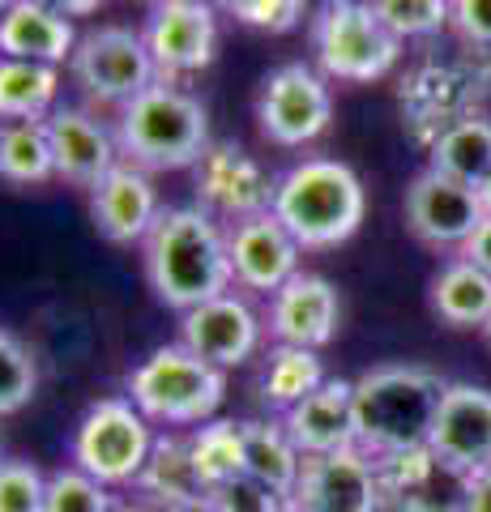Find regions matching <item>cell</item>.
<instances>
[{
    "instance_id": "obj_24",
    "label": "cell",
    "mask_w": 491,
    "mask_h": 512,
    "mask_svg": "<svg viewBox=\"0 0 491 512\" xmlns=\"http://www.w3.org/2000/svg\"><path fill=\"white\" fill-rule=\"evenodd\" d=\"M432 312L445 320L449 329H483L491 320V278L466 256H453L436 269L432 278Z\"/></svg>"
},
{
    "instance_id": "obj_20",
    "label": "cell",
    "mask_w": 491,
    "mask_h": 512,
    "mask_svg": "<svg viewBox=\"0 0 491 512\" xmlns=\"http://www.w3.org/2000/svg\"><path fill=\"white\" fill-rule=\"evenodd\" d=\"M197 192H201V210H210L214 218H248L269 210L274 184L261 175V167L252 163L244 150L235 146H210L197 163Z\"/></svg>"
},
{
    "instance_id": "obj_5",
    "label": "cell",
    "mask_w": 491,
    "mask_h": 512,
    "mask_svg": "<svg viewBox=\"0 0 491 512\" xmlns=\"http://www.w3.org/2000/svg\"><path fill=\"white\" fill-rule=\"evenodd\" d=\"M124 389H129L124 397H129L150 423L201 427V423L214 419L218 406H223L227 372L197 359L188 346L171 342V346H158L150 359H141L129 372V384H124Z\"/></svg>"
},
{
    "instance_id": "obj_26",
    "label": "cell",
    "mask_w": 491,
    "mask_h": 512,
    "mask_svg": "<svg viewBox=\"0 0 491 512\" xmlns=\"http://www.w3.org/2000/svg\"><path fill=\"white\" fill-rule=\"evenodd\" d=\"M60 94V69L0 56V120H47Z\"/></svg>"
},
{
    "instance_id": "obj_42",
    "label": "cell",
    "mask_w": 491,
    "mask_h": 512,
    "mask_svg": "<svg viewBox=\"0 0 491 512\" xmlns=\"http://www.w3.org/2000/svg\"><path fill=\"white\" fill-rule=\"evenodd\" d=\"M116 512H154V508H146V504H120Z\"/></svg>"
},
{
    "instance_id": "obj_10",
    "label": "cell",
    "mask_w": 491,
    "mask_h": 512,
    "mask_svg": "<svg viewBox=\"0 0 491 512\" xmlns=\"http://www.w3.org/2000/svg\"><path fill=\"white\" fill-rule=\"evenodd\" d=\"M287 512H385L376 461L359 448L304 457V474L287 495Z\"/></svg>"
},
{
    "instance_id": "obj_44",
    "label": "cell",
    "mask_w": 491,
    "mask_h": 512,
    "mask_svg": "<svg viewBox=\"0 0 491 512\" xmlns=\"http://www.w3.org/2000/svg\"><path fill=\"white\" fill-rule=\"evenodd\" d=\"M193 5H210V9H218V5H223V0H193Z\"/></svg>"
},
{
    "instance_id": "obj_27",
    "label": "cell",
    "mask_w": 491,
    "mask_h": 512,
    "mask_svg": "<svg viewBox=\"0 0 491 512\" xmlns=\"http://www.w3.org/2000/svg\"><path fill=\"white\" fill-rule=\"evenodd\" d=\"M427 167L449 175V180H457V184L479 188L491 175V120L466 116V120L449 124L445 133L432 141V158H427Z\"/></svg>"
},
{
    "instance_id": "obj_9",
    "label": "cell",
    "mask_w": 491,
    "mask_h": 512,
    "mask_svg": "<svg viewBox=\"0 0 491 512\" xmlns=\"http://www.w3.org/2000/svg\"><path fill=\"white\" fill-rule=\"evenodd\" d=\"M334 120V94H329V77L312 69L304 60H287L257 90V128L269 146L299 150L316 141Z\"/></svg>"
},
{
    "instance_id": "obj_7",
    "label": "cell",
    "mask_w": 491,
    "mask_h": 512,
    "mask_svg": "<svg viewBox=\"0 0 491 512\" xmlns=\"http://www.w3.org/2000/svg\"><path fill=\"white\" fill-rule=\"evenodd\" d=\"M150 419L141 414L129 397H99L82 423L73 431V466L99 478L107 487H133L137 474L146 470L150 448H154Z\"/></svg>"
},
{
    "instance_id": "obj_17",
    "label": "cell",
    "mask_w": 491,
    "mask_h": 512,
    "mask_svg": "<svg viewBox=\"0 0 491 512\" xmlns=\"http://www.w3.org/2000/svg\"><path fill=\"white\" fill-rule=\"evenodd\" d=\"M338 320H342L338 286L321 274H304L299 269L278 295H269L265 329L274 338V346L321 350L338 338Z\"/></svg>"
},
{
    "instance_id": "obj_21",
    "label": "cell",
    "mask_w": 491,
    "mask_h": 512,
    "mask_svg": "<svg viewBox=\"0 0 491 512\" xmlns=\"http://www.w3.org/2000/svg\"><path fill=\"white\" fill-rule=\"evenodd\" d=\"M287 436L304 457H325L355 448V380H334L329 376L321 389L308 393L299 406L278 414Z\"/></svg>"
},
{
    "instance_id": "obj_13",
    "label": "cell",
    "mask_w": 491,
    "mask_h": 512,
    "mask_svg": "<svg viewBox=\"0 0 491 512\" xmlns=\"http://www.w3.org/2000/svg\"><path fill=\"white\" fill-rule=\"evenodd\" d=\"M380 500L385 512H462L470 474L453 470L432 448H406V453L380 457Z\"/></svg>"
},
{
    "instance_id": "obj_28",
    "label": "cell",
    "mask_w": 491,
    "mask_h": 512,
    "mask_svg": "<svg viewBox=\"0 0 491 512\" xmlns=\"http://www.w3.org/2000/svg\"><path fill=\"white\" fill-rule=\"evenodd\" d=\"M325 363L321 350H304V346H274L265 355L261 367V402L269 410L287 414L291 406H299L308 393H316L325 384Z\"/></svg>"
},
{
    "instance_id": "obj_37",
    "label": "cell",
    "mask_w": 491,
    "mask_h": 512,
    "mask_svg": "<svg viewBox=\"0 0 491 512\" xmlns=\"http://www.w3.org/2000/svg\"><path fill=\"white\" fill-rule=\"evenodd\" d=\"M457 35L474 47H491V0H453V22Z\"/></svg>"
},
{
    "instance_id": "obj_12",
    "label": "cell",
    "mask_w": 491,
    "mask_h": 512,
    "mask_svg": "<svg viewBox=\"0 0 491 512\" xmlns=\"http://www.w3.org/2000/svg\"><path fill=\"white\" fill-rule=\"evenodd\" d=\"M227 252H231V278L240 291L252 295H278L295 274L304 248L282 227L274 210L235 218L227 227Z\"/></svg>"
},
{
    "instance_id": "obj_15",
    "label": "cell",
    "mask_w": 491,
    "mask_h": 512,
    "mask_svg": "<svg viewBox=\"0 0 491 512\" xmlns=\"http://www.w3.org/2000/svg\"><path fill=\"white\" fill-rule=\"evenodd\" d=\"M261 316L252 312V303L244 295H218L201 308L180 312V346H188L197 359L214 367H240L257 355L261 346Z\"/></svg>"
},
{
    "instance_id": "obj_29",
    "label": "cell",
    "mask_w": 491,
    "mask_h": 512,
    "mask_svg": "<svg viewBox=\"0 0 491 512\" xmlns=\"http://www.w3.org/2000/svg\"><path fill=\"white\" fill-rule=\"evenodd\" d=\"M0 180L47 184L56 180V154L47 120H0Z\"/></svg>"
},
{
    "instance_id": "obj_19",
    "label": "cell",
    "mask_w": 491,
    "mask_h": 512,
    "mask_svg": "<svg viewBox=\"0 0 491 512\" xmlns=\"http://www.w3.org/2000/svg\"><path fill=\"white\" fill-rule=\"evenodd\" d=\"M90 214L107 244H120V248L141 244L158 222V214H163L150 171H141L120 158V163L90 188Z\"/></svg>"
},
{
    "instance_id": "obj_47",
    "label": "cell",
    "mask_w": 491,
    "mask_h": 512,
    "mask_svg": "<svg viewBox=\"0 0 491 512\" xmlns=\"http://www.w3.org/2000/svg\"><path fill=\"white\" fill-rule=\"evenodd\" d=\"M201 512H210V508H201Z\"/></svg>"
},
{
    "instance_id": "obj_33",
    "label": "cell",
    "mask_w": 491,
    "mask_h": 512,
    "mask_svg": "<svg viewBox=\"0 0 491 512\" xmlns=\"http://www.w3.org/2000/svg\"><path fill=\"white\" fill-rule=\"evenodd\" d=\"M368 5L402 43L440 35L453 22V0H368Z\"/></svg>"
},
{
    "instance_id": "obj_31",
    "label": "cell",
    "mask_w": 491,
    "mask_h": 512,
    "mask_svg": "<svg viewBox=\"0 0 491 512\" xmlns=\"http://www.w3.org/2000/svg\"><path fill=\"white\" fill-rule=\"evenodd\" d=\"M116 495L107 483L90 478L77 466H60L47 474V500L43 512H116Z\"/></svg>"
},
{
    "instance_id": "obj_34",
    "label": "cell",
    "mask_w": 491,
    "mask_h": 512,
    "mask_svg": "<svg viewBox=\"0 0 491 512\" xmlns=\"http://www.w3.org/2000/svg\"><path fill=\"white\" fill-rule=\"evenodd\" d=\"M47 474L35 461L5 457L0 461V512H43Z\"/></svg>"
},
{
    "instance_id": "obj_8",
    "label": "cell",
    "mask_w": 491,
    "mask_h": 512,
    "mask_svg": "<svg viewBox=\"0 0 491 512\" xmlns=\"http://www.w3.org/2000/svg\"><path fill=\"white\" fill-rule=\"evenodd\" d=\"M73 86L99 107H124L158 82L146 35L133 26H94L73 47Z\"/></svg>"
},
{
    "instance_id": "obj_39",
    "label": "cell",
    "mask_w": 491,
    "mask_h": 512,
    "mask_svg": "<svg viewBox=\"0 0 491 512\" xmlns=\"http://www.w3.org/2000/svg\"><path fill=\"white\" fill-rule=\"evenodd\" d=\"M462 512H491V470L470 474V483H466V504H462Z\"/></svg>"
},
{
    "instance_id": "obj_36",
    "label": "cell",
    "mask_w": 491,
    "mask_h": 512,
    "mask_svg": "<svg viewBox=\"0 0 491 512\" xmlns=\"http://www.w3.org/2000/svg\"><path fill=\"white\" fill-rule=\"evenodd\" d=\"M210 512H287V500L278 491H269L265 483H257L252 474L227 478L210 491Z\"/></svg>"
},
{
    "instance_id": "obj_6",
    "label": "cell",
    "mask_w": 491,
    "mask_h": 512,
    "mask_svg": "<svg viewBox=\"0 0 491 512\" xmlns=\"http://www.w3.org/2000/svg\"><path fill=\"white\" fill-rule=\"evenodd\" d=\"M312 56L329 82H380L402 56V39L368 0H325L312 18Z\"/></svg>"
},
{
    "instance_id": "obj_3",
    "label": "cell",
    "mask_w": 491,
    "mask_h": 512,
    "mask_svg": "<svg viewBox=\"0 0 491 512\" xmlns=\"http://www.w3.org/2000/svg\"><path fill=\"white\" fill-rule=\"evenodd\" d=\"M269 210L304 252H325L359 231L368 214V192L355 167H346L342 158H304L274 180Z\"/></svg>"
},
{
    "instance_id": "obj_35",
    "label": "cell",
    "mask_w": 491,
    "mask_h": 512,
    "mask_svg": "<svg viewBox=\"0 0 491 512\" xmlns=\"http://www.w3.org/2000/svg\"><path fill=\"white\" fill-rule=\"evenodd\" d=\"M308 0H223V9L240 26L261 30V35H287L304 22Z\"/></svg>"
},
{
    "instance_id": "obj_2",
    "label": "cell",
    "mask_w": 491,
    "mask_h": 512,
    "mask_svg": "<svg viewBox=\"0 0 491 512\" xmlns=\"http://www.w3.org/2000/svg\"><path fill=\"white\" fill-rule=\"evenodd\" d=\"M449 380L419 363H380L355 380V448L372 461L423 448Z\"/></svg>"
},
{
    "instance_id": "obj_1",
    "label": "cell",
    "mask_w": 491,
    "mask_h": 512,
    "mask_svg": "<svg viewBox=\"0 0 491 512\" xmlns=\"http://www.w3.org/2000/svg\"><path fill=\"white\" fill-rule=\"evenodd\" d=\"M141 269L158 303L176 312L201 308L235 286L227 227L201 205H167L141 239Z\"/></svg>"
},
{
    "instance_id": "obj_23",
    "label": "cell",
    "mask_w": 491,
    "mask_h": 512,
    "mask_svg": "<svg viewBox=\"0 0 491 512\" xmlns=\"http://www.w3.org/2000/svg\"><path fill=\"white\" fill-rule=\"evenodd\" d=\"M77 30L69 18L35 5V0H18L5 18H0V56L9 60H39V64H65L73 60Z\"/></svg>"
},
{
    "instance_id": "obj_18",
    "label": "cell",
    "mask_w": 491,
    "mask_h": 512,
    "mask_svg": "<svg viewBox=\"0 0 491 512\" xmlns=\"http://www.w3.org/2000/svg\"><path fill=\"white\" fill-rule=\"evenodd\" d=\"M47 137H52V154H56V180L73 188H94L120 163L116 128H107L86 107L60 103L47 116Z\"/></svg>"
},
{
    "instance_id": "obj_46",
    "label": "cell",
    "mask_w": 491,
    "mask_h": 512,
    "mask_svg": "<svg viewBox=\"0 0 491 512\" xmlns=\"http://www.w3.org/2000/svg\"><path fill=\"white\" fill-rule=\"evenodd\" d=\"M0 461H5V453H0Z\"/></svg>"
},
{
    "instance_id": "obj_11",
    "label": "cell",
    "mask_w": 491,
    "mask_h": 512,
    "mask_svg": "<svg viewBox=\"0 0 491 512\" xmlns=\"http://www.w3.org/2000/svg\"><path fill=\"white\" fill-rule=\"evenodd\" d=\"M483 218L487 214H483L479 188L457 184L432 167H423L406 188V231L436 252H445V248L462 252V244L474 235V227Z\"/></svg>"
},
{
    "instance_id": "obj_22",
    "label": "cell",
    "mask_w": 491,
    "mask_h": 512,
    "mask_svg": "<svg viewBox=\"0 0 491 512\" xmlns=\"http://www.w3.org/2000/svg\"><path fill=\"white\" fill-rule=\"evenodd\" d=\"M133 491L141 495V504L154 512H201L210 504V483L201 478L193 448H188V436H158L150 448L146 470L137 474Z\"/></svg>"
},
{
    "instance_id": "obj_14",
    "label": "cell",
    "mask_w": 491,
    "mask_h": 512,
    "mask_svg": "<svg viewBox=\"0 0 491 512\" xmlns=\"http://www.w3.org/2000/svg\"><path fill=\"white\" fill-rule=\"evenodd\" d=\"M141 35H146L158 77L176 82L184 73H201L214 60L218 18L210 5H193V0H154Z\"/></svg>"
},
{
    "instance_id": "obj_32",
    "label": "cell",
    "mask_w": 491,
    "mask_h": 512,
    "mask_svg": "<svg viewBox=\"0 0 491 512\" xmlns=\"http://www.w3.org/2000/svg\"><path fill=\"white\" fill-rule=\"evenodd\" d=\"M35 389H39L35 355L26 350V342L18 338V333L0 329V419L30 406Z\"/></svg>"
},
{
    "instance_id": "obj_45",
    "label": "cell",
    "mask_w": 491,
    "mask_h": 512,
    "mask_svg": "<svg viewBox=\"0 0 491 512\" xmlns=\"http://www.w3.org/2000/svg\"><path fill=\"white\" fill-rule=\"evenodd\" d=\"M483 338H487V346H491V320H487V325H483Z\"/></svg>"
},
{
    "instance_id": "obj_4",
    "label": "cell",
    "mask_w": 491,
    "mask_h": 512,
    "mask_svg": "<svg viewBox=\"0 0 491 512\" xmlns=\"http://www.w3.org/2000/svg\"><path fill=\"white\" fill-rule=\"evenodd\" d=\"M116 146L124 163L141 171H184L210 150V120L197 94L158 77L116 111Z\"/></svg>"
},
{
    "instance_id": "obj_25",
    "label": "cell",
    "mask_w": 491,
    "mask_h": 512,
    "mask_svg": "<svg viewBox=\"0 0 491 512\" xmlns=\"http://www.w3.org/2000/svg\"><path fill=\"white\" fill-rule=\"evenodd\" d=\"M244 427V474H252L282 500L295 491L299 474H304V453L287 436L282 419H248Z\"/></svg>"
},
{
    "instance_id": "obj_41",
    "label": "cell",
    "mask_w": 491,
    "mask_h": 512,
    "mask_svg": "<svg viewBox=\"0 0 491 512\" xmlns=\"http://www.w3.org/2000/svg\"><path fill=\"white\" fill-rule=\"evenodd\" d=\"M479 201H483V214L491 218V175H487V180L479 184Z\"/></svg>"
},
{
    "instance_id": "obj_40",
    "label": "cell",
    "mask_w": 491,
    "mask_h": 512,
    "mask_svg": "<svg viewBox=\"0 0 491 512\" xmlns=\"http://www.w3.org/2000/svg\"><path fill=\"white\" fill-rule=\"evenodd\" d=\"M35 5H43V9H52V13H60V18H90V13H99V5L103 0H35Z\"/></svg>"
},
{
    "instance_id": "obj_43",
    "label": "cell",
    "mask_w": 491,
    "mask_h": 512,
    "mask_svg": "<svg viewBox=\"0 0 491 512\" xmlns=\"http://www.w3.org/2000/svg\"><path fill=\"white\" fill-rule=\"evenodd\" d=\"M13 5H18V0H0V18H5V13H9Z\"/></svg>"
},
{
    "instance_id": "obj_16",
    "label": "cell",
    "mask_w": 491,
    "mask_h": 512,
    "mask_svg": "<svg viewBox=\"0 0 491 512\" xmlns=\"http://www.w3.org/2000/svg\"><path fill=\"white\" fill-rule=\"evenodd\" d=\"M427 448L462 474L491 470V389L457 380L440 397Z\"/></svg>"
},
{
    "instance_id": "obj_30",
    "label": "cell",
    "mask_w": 491,
    "mask_h": 512,
    "mask_svg": "<svg viewBox=\"0 0 491 512\" xmlns=\"http://www.w3.org/2000/svg\"><path fill=\"white\" fill-rule=\"evenodd\" d=\"M188 448H193V461L201 478L210 483V491L227 478H240L244 474V427L231 423V419H210L193 427L188 436Z\"/></svg>"
},
{
    "instance_id": "obj_38",
    "label": "cell",
    "mask_w": 491,
    "mask_h": 512,
    "mask_svg": "<svg viewBox=\"0 0 491 512\" xmlns=\"http://www.w3.org/2000/svg\"><path fill=\"white\" fill-rule=\"evenodd\" d=\"M457 256H466L470 265H479L483 274L491 278V218H483L479 227H474V235L466 239V244H462V252H457Z\"/></svg>"
}]
</instances>
